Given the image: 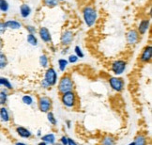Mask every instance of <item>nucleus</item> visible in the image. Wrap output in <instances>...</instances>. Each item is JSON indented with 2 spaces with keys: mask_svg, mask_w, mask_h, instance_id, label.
Returning a JSON list of instances; mask_svg holds the SVG:
<instances>
[{
  "mask_svg": "<svg viewBox=\"0 0 152 145\" xmlns=\"http://www.w3.org/2000/svg\"><path fill=\"white\" fill-rule=\"evenodd\" d=\"M128 145H134V143L133 142H131V143H129Z\"/></svg>",
  "mask_w": 152,
  "mask_h": 145,
  "instance_id": "41",
  "label": "nucleus"
},
{
  "mask_svg": "<svg viewBox=\"0 0 152 145\" xmlns=\"http://www.w3.org/2000/svg\"><path fill=\"white\" fill-rule=\"evenodd\" d=\"M83 15L87 26H92L97 21V11L92 7H86L83 10Z\"/></svg>",
  "mask_w": 152,
  "mask_h": 145,
  "instance_id": "1",
  "label": "nucleus"
},
{
  "mask_svg": "<svg viewBox=\"0 0 152 145\" xmlns=\"http://www.w3.org/2000/svg\"><path fill=\"white\" fill-rule=\"evenodd\" d=\"M68 63H69V61L65 59H61V60H58V66H59V70L61 72H64L66 70V68L68 66Z\"/></svg>",
  "mask_w": 152,
  "mask_h": 145,
  "instance_id": "23",
  "label": "nucleus"
},
{
  "mask_svg": "<svg viewBox=\"0 0 152 145\" xmlns=\"http://www.w3.org/2000/svg\"><path fill=\"white\" fill-rule=\"evenodd\" d=\"M133 143H134V145H147V143H148L147 138H145L144 135H138L135 138Z\"/></svg>",
  "mask_w": 152,
  "mask_h": 145,
  "instance_id": "18",
  "label": "nucleus"
},
{
  "mask_svg": "<svg viewBox=\"0 0 152 145\" xmlns=\"http://www.w3.org/2000/svg\"><path fill=\"white\" fill-rule=\"evenodd\" d=\"M115 144V138L111 136H106L102 138V145H114Z\"/></svg>",
  "mask_w": 152,
  "mask_h": 145,
  "instance_id": "20",
  "label": "nucleus"
},
{
  "mask_svg": "<svg viewBox=\"0 0 152 145\" xmlns=\"http://www.w3.org/2000/svg\"><path fill=\"white\" fill-rule=\"evenodd\" d=\"M47 85L49 87L51 86H55L56 84V81H57V74L54 68H49L47 69V71L45 73V77L43 79Z\"/></svg>",
  "mask_w": 152,
  "mask_h": 145,
  "instance_id": "4",
  "label": "nucleus"
},
{
  "mask_svg": "<svg viewBox=\"0 0 152 145\" xmlns=\"http://www.w3.org/2000/svg\"><path fill=\"white\" fill-rule=\"evenodd\" d=\"M47 119L50 121V124H52L53 125L56 124V119L55 115H54V113H53V112H51V111L47 112Z\"/></svg>",
  "mask_w": 152,
  "mask_h": 145,
  "instance_id": "28",
  "label": "nucleus"
},
{
  "mask_svg": "<svg viewBox=\"0 0 152 145\" xmlns=\"http://www.w3.org/2000/svg\"><path fill=\"white\" fill-rule=\"evenodd\" d=\"M53 145H62V144H59V143H55V144H53Z\"/></svg>",
  "mask_w": 152,
  "mask_h": 145,
  "instance_id": "42",
  "label": "nucleus"
},
{
  "mask_svg": "<svg viewBox=\"0 0 152 145\" xmlns=\"http://www.w3.org/2000/svg\"><path fill=\"white\" fill-rule=\"evenodd\" d=\"M38 145H48V144H47V143H45L44 141H40Z\"/></svg>",
  "mask_w": 152,
  "mask_h": 145,
  "instance_id": "38",
  "label": "nucleus"
},
{
  "mask_svg": "<svg viewBox=\"0 0 152 145\" xmlns=\"http://www.w3.org/2000/svg\"><path fill=\"white\" fill-rule=\"evenodd\" d=\"M20 13H21V15L22 17H24V18H26L31 13V9L29 7L28 5L26 4H23L20 8Z\"/></svg>",
  "mask_w": 152,
  "mask_h": 145,
  "instance_id": "16",
  "label": "nucleus"
},
{
  "mask_svg": "<svg viewBox=\"0 0 152 145\" xmlns=\"http://www.w3.org/2000/svg\"><path fill=\"white\" fill-rule=\"evenodd\" d=\"M67 124H68L67 126H68L69 128V127H71V121H67Z\"/></svg>",
  "mask_w": 152,
  "mask_h": 145,
  "instance_id": "39",
  "label": "nucleus"
},
{
  "mask_svg": "<svg viewBox=\"0 0 152 145\" xmlns=\"http://www.w3.org/2000/svg\"><path fill=\"white\" fill-rule=\"evenodd\" d=\"M26 29L29 31V33H30V34H33V33L36 32V28H35L34 26H26Z\"/></svg>",
  "mask_w": 152,
  "mask_h": 145,
  "instance_id": "33",
  "label": "nucleus"
},
{
  "mask_svg": "<svg viewBox=\"0 0 152 145\" xmlns=\"http://www.w3.org/2000/svg\"><path fill=\"white\" fill-rule=\"evenodd\" d=\"M2 47H3V40L0 38V50L2 49Z\"/></svg>",
  "mask_w": 152,
  "mask_h": 145,
  "instance_id": "36",
  "label": "nucleus"
},
{
  "mask_svg": "<svg viewBox=\"0 0 152 145\" xmlns=\"http://www.w3.org/2000/svg\"><path fill=\"white\" fill-rule=\"evenodd\" d=\"M22 101H23V103L25 104V105L31 106L33 104V97L30 96V95H24L22 98Z\"/></svg>",
  "mask_w": 152,
  "mask_h": 145,
  "instance_id": "24",
  "label": "nucleus"
},
{
  "mask_svg": "<svg viewBox=\"0 0 152 145\" xmlns=\"http://www.w3.org/2000/svg\"><path fill=\"white\" fill-rule=\"evenodd\" d=\"M148 27H149V20H143L141 23H140L139 27H138L139 33L144 35V34L148 31Z\"/></svg>",
  "mask_w": 152,
  "mask_h": 145,
  "instance_id": "15",
  "label": "nucleus"
},
{
  "mask_svg": "<svg viewBox=\"0 0 152 145\" xmlns=\"http://www.w3.org/2000/svg\"><path fill=\"white\" fill-rule=\"evenodd\" d=\"M39 64L42 67H47L48 66V57L46 55H42L39 57Z\"/></svg>",
  "mask_w": 152,
  "mask_h": 145,
  "instance_id": "25",
  "label": "nucleus"
},
{
  "mask_svg": "<svg viewBox=\"0 0 152 145\" xmlns=\"http://www.w3.org/2000/svg\"><path fill=\"white\" fill-rule=\"evenodd\" d=\"M109 84L115 91H121L124 89V81L119 77H111L109 79Z\"/></svg>",
  "mask_w": 152,
  "mask_h": 145,
  "instance_id": "7",
  "label": "nucleus"
},
{
  "mask_svg": "<svg viewBox=\"0 0 152 145\" xmlns=\"http://www.w3.org/2000/svg\"><path fill=\"white\" fill-rule=\"evenodd\" d=\"M73 90V82L72 79L69 77H63L60 81L59 84H58V91H59L61 93H65L68 91H72Z\"/></svg>",
  "mask_w": 152,
  "mask_h": 145,
  "instance_id": "2",
  "label": "nucleus"
},
{
  "mask_svg": "<svg viewBox=\"0 0 152 145\" xmlns=\"http://www.w3.org/2000/svg\"><path fill=\"white\" fill-rule=\"evenodd\" d=\"M15 145H27V144H26V143H24V142H16Z\"/></svg>",
  "mask_w": 152,
  "mask_h": 145,
  "instance_id": "37",
  "label": "nucleus"
},
{
  "mask_svg": "<svg viewBox=\"0 0 152 145\" xmlns=\"http://www.w3.org/2000/svg\"><path fill=\"white\" fill-rule=\"evenodd\" d=\"M57 1H58V0H57Z\"/></svg>",
  "mask_w": 152,
  "mask_h": 145,
  "instance_id": "43",
  "label": "nucleus"
},
{
  "mask_svg": "<svg viewBox=\"0 0 152 145\" xmlns=\"http://www.w3.org/2000/svg\"><path fill=\"white\" fill-rule=\"evenodd\" d=\"M74 51L76 53V56H77L78 57H84V53H83V51H82V49L79 47V46H76Z\"/></svg>",
  "mask_w": 152,
  "mask_h": 145,
  "instance_id": "30",
  "label": "nucleus"
},
{
  "mask_svg": "<svg viewBox=\"0 0 152 145\" xmlns=\"http://www.w3.org/2000/svg\"><path fill=\"white\" fill-rule=\"evenodd\" d=\"M8 64V60L6 55L0 51V69H4Z\"/></svg>",
  "mask_w": 152,
  "mask_h": 145,
  "instance_id": "19",
  "label": "nucleus"
},
{
  "mask_svg": "<svg viewBox=\"0 0 152 145\" xmlns=\"http://www.w3.org/2000/svg\"><path fill=\"white\" fill-rule=\"evenodd\" d=\"M9 10V3L6 0H0V10L1 11H8Z\"/></svg>",
  "mask_w": 152,
  "mask_h": 145,
  "instance_id": "26",
  "label": "nucleus"
},
{
  "mask_svg": "<svg viewBox=\"0 0 152 145\" xmlns=\"http://www.w3.org/2000/svg\"><path fill=\"white\" fill-rule=\"evenodd\" d=\"M16 132L20 137L24 138H29L32 136V133L29 131L28 129H26V127H23V126H19L16 128Z\"/></svg>",
  "mask_w": 152,
  "mask_h": 145,
  "instance_id": "12",
  "label": "nucleus"
},
{
  "mask_svg": "<svg viewBox=\"0 0 152 145\" xmlns=\"http://www.w3.org/2000/svg\"><path fill=\"white\" fill-rule=\"evenodd\" d=\"M42 141H44L45 143L53 145L56 143V136L53 133H50V134H46L43 137H42Z\"/></svg>",
  "mask_w": 152,
  "mask_h": 145,
  "instance_id": "14",
  "label": "nucleus"
},
{
  "mask_svg": "<svg viewBox=\"0 0 152 145\" xmlns=\"http://www.w3.org/2000/svg\"><path fill=\"white\" fill-rule=\"evenodd\" d=\"M51 107H52V102H51L50 98L46 97V96H43V97L39 98V107L40 111L47 113V112L50 111Z\"/></svg>",
  "mask_w": 152,
  "mask_h": 145,
  "instance_id": "5",
  "label": "nucleus"
},
{
  "mask_svg": "<svg viewBox=\"0 0 152 145\" xmlns=\"http://www.w3.org/2000/svg\"><path fill=\"white\" fill-rule=\"evenodd\" d=\"M6 29H7V27H6V26H5V23L0 22V35L3 34L6 31Z\"/></svg>",
  "mask_w": 152,
  "mask_h": 145,
  "instance_id": "32",
  "label": "nucleus"
},
{
  "mask_svg": "<svg viewBox=\"0 0 152 145\" xmlns=\"http://www.w3.org/2000/svg\"><path fill=\"white\" fill-rule=\"evenodd\" d=\"M127 63L124 60H115L112 64V71L115 74L120 75L126 70Z\"/></svg>",
  "mask_w": 152,
  "mask_h": 145,
  "instance_id": "6",
  "label": "nucleus"
},
{
  "mask_svg": "<svg viewBox=\"0 0 152 145\" xmlns=\"http://www.w3.org/2000/svg\"><path fill=\"white\" fill-rule=\"evenodd\" d=\"M0 119H1L2 121H5V123H8V121H10L9 110L4 107L0 108Z\"/></svg>",
  "mask_w": 152,
  "mask_h": 145,
  "instance_id": "17",
  "label": "nucleus"
},
{
  "mask_svg": "<svg viewBox=\"0 0 152 145\" xmlns=\"http://www.w3.org/2000/svg\"><path fill=\"white\" fill-rule=\"evenodd\" d=\"M78 59H79V57L76 56V55H71V56L69 57V62L75 63V62L78 61Z\"/></svg>",
  "mask_w": 152,
  "mask_h": 145,
  "instance_id": "31",
  "label": "nucleus"
},
{
  "mask_svg": "<svg viewBox=\"0 0 152 145\" xmlns=\"http://www.w3.org/2000/svg\"><path fill=\"white\" fill-rule=\"evenodd\" d=\"M61 101L63 103V105L65 106L66 107H73L75 103H76V96L75 93L73 91H68L65 92V93L62 94L61 97Z\"/></svg>",
  "mask_w": 152,
  "mask_h": 145,
  "instance_id": "3",
  "label": "nucleus"
},
{
  "mask_svg": "<svg viewBox=\"0 0 152 145\" xmlns=\"http://www.w3.org/2000/svg\"><path fill=\"white\" fill-rule=\"evenodd\" d=\"M5 26L7 28H10V29H20L22 27V24L20 22L16 21V20H8L7 22H5Z\"/></svg>",
  "mask_w": 152,
  "mask_h": 145,
  "instance_id": "11",
  "label": "nucleus"
},
{
  "mask_svg": "<svg viewBox=\"0 0 152 145\" xmlns=\"http://www.w3.org/2000/svg\"><path fill=\"white\" fill-rule=\"evenodd\" d=\"M39 36L43 42L49 43L51 40V34L46 27H40L39 30Z\"/></svg>",
  "mask_w": 152,
  "mask_h": 145,
  "instance_id": "10",
  "label": "nucleus"
},
{
  "mask_svg": "<svg viewBox=\"0 0 152 145\" xmlns=\"http://www.w3.org/2000/svg\"><path fill=\"white\" fill-rule=\"evenodd\" d=\"M68 138H67V137H62L61 138V140H60V141H61V144L62 145H68Z\"/></svg>",
  "mask_w": 152,
  "mask_h": 145,
  "instance_id": "34",
  "label": "nucleus"
},
{
  "mask_svg": "<svg viewBox=\"0 0 152 145\" xmlns=\"http://www.w3.org/2000/svg\"><path fill=\"white\" fill-rule=\"evenodd\" d=\"M68 145H78L75 142V141H73L72 138H68Z\"/></svg>",
  "mask_w": 152,
  "mask_h": 145,
  "instance_id": "35",
  "label": "nucleus"
},
{
  "mask_svg": "<svg viewBox=\"0 0 152 145\" xmlns=\"http://www.w3.org/2000/svg\"><path fill=\"white\" fill-rule=\"evenodd\" d=\"M139 39V34L136 30H130L127 33V42L130 44H134L137 43Z\"/></svg>",
  "mask_w": 152,
  "mask_h": 145,
  "instance_id": "9",
  "label": "nucleus"
},
{
  "mask_svg": "<svg viewBox=\"0 0 152 145\" xmlns=\"http://www.w3.org/2000/svg\"><path fill=\"white\" fill-rule=\"evenodd\" d=\"M40 132H42V131H40V130H39V131H38V134H37V135H38L39 137L40 136Z\"/></svg>",
  "mask_w": 152,
  "mask_h": 145,
  "instance_id": "40",
  "label": "nucleus"
},
{
  "mask_svg": "<svg viewBox=\"0 0 152 145\" xmlns=\"http://www.w3.org/2000/svg\"><path fill=\"white\" fill-rule=\"evenodd\" d=\"M7 100H8V93L5 91H2L0 92V104L4 105L7 102Z\"/></svg>",
  "mask_w": 152,
  "mask_h": 145,
  "instance_id": "27",
  "label": "nucleus"
},
{
  "mask_svg": "<svg viewBox=\"0 0 152 145\" xmlns=\"http://www.w3.org/2000/svg\"><path fill=\"white\" fill-rule=\"evenodd\" d=\"M4 86L5 88H7L9 90H11L12 89V85L10 82V80L5 78V77H0V86Z\"/></svg>",
  "mask_w": 152,
  "mask_h": 145,
  "instance_id": "21",
  "label": "nucleus"
},
{
  "mask_svg": "<svg viewBox=\"0 0 152 145\" xmlns=\"http://www.w3.org/2000/svg\"><path fill=\"white\" fill-rule=\"evenodd\" d=\"M72 39H73L72 32L69 30H66V31H64L61 35V43L64 45H69L72 42Z\"/></svg>",
  "mask_w": 152,
  "mask_h": 145,
  "instance_id": "8",
  "label": "nucleus"
},
{
  "mask_svg": "<svg viewBox=\"0 0 152 145\" xmlns=\"http://www.w3.org/2000/svg\"><path fill=\"white\" fill-rule=\"evenodd\" d=\"M151 54H152V48L151 46H147V47L145 48V50L143 51V53L141 55V60L143 62H148L151 59Z\"/></svg>",
  "mask_w": 152,
  "mask_h": 145,
  "instance_id": "13",
  "label": "nucleus"
},
{
  "mask_svg": "<svg viewBox=\"0 0 152 145\" xmlns=\"http://www.w3.org/2000/svg\"><path fill=\"white\" fill-rule=\"evenodd\" d=\"M27 42H28L29 44H31L33 46H37L38 45V40H37L36 37L33 35V34L29 33L27 35Z\"/></svg>",
  "mask_w": 152,
  "mask_h": 145,
  "instance_id": "22",
  "label": "nucleus"
},
{
  "mask_svg": "<svg viewBox=\"0 0 152 145\" xmlns=\"http://www.w3.org/2000/svg\"><path fill=\"white\" fill-rule=\"evenodd\" d=\"M44 4L46 6H48V7H56L58 4V1L57 0H44Z\"/></svg>",
  "mask_w": 152,
  "mask_h": 145,
  "instance_id": "29",
  "label": "nucleus"
}]
</instances>
